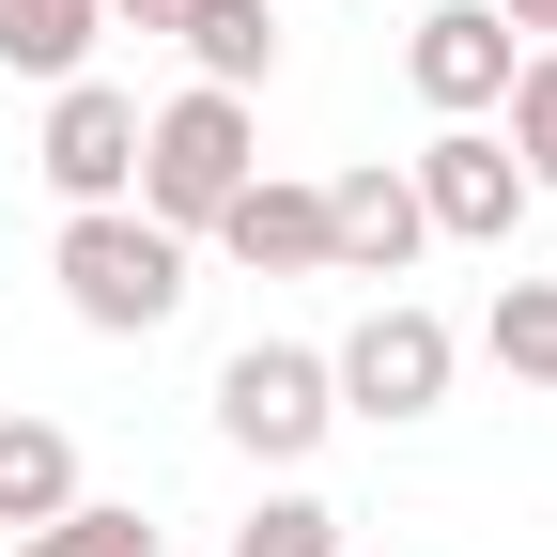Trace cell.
<instances>
[{
  "instance_id": "obj_1",
  "label": "cell",
  "mask_w": 557,
  "mask_h": 557,
  "mask_svg": "<svg viewBox=\"0 0 557 557\" xmlns=\"http://www.w3.org/2000/svg\"><path fill=\"white\" fill-rule=\"evenodd\" d=\"M47 278H62V310H78L94 341H156L186 310V233H156L139 201H78L62 248H47Z\"/></svg>"
},
{
  "instance_id": "obj_2",
  "label": "cell",
  "mask_w": 557,
  "mask_h": 557,
  "mask_svg": "<svg viewBox=\"0 0 557 557\" xmlns=\"http://www.w3.org/2000/svg\"><path fill=\"white\" fill-rule=\"evenodd\" d=\"M263 171V124H248V94H171V109H139V218H156V233H218V201Z\"/></svg>"
},
{
  "instance_id": "obj_3",
  "label": "cell",
  "mask_w": 557,
  "mask_h": 557,
  "mask_svg": "<svg viewBox=\"0 0 557 557\" xmlns=\"http://www.w3.org/2000/svg\"><path fill=\"white\" fill-rule=\"evenodd\" d=\"M449 372H465V341L418 310V295H372L357 325L325 341V387H341V418H434V403H449Z\"/></svg>"
},
{
  "instance_id": "obj_4",
  "label": "cell",
  "mask_w": 557,
  "mask_h": 557,
  "mask_svg": "<svg viewBox=\"0 0 557 557\" xmlns=\"http://www.w3.org/2000/svg\"><path fill=\"white\" fill-rule=\"evenodd\" d=\"M218 434L248 465H310L341 434V387H325V341H248V357L218 372Z\"/></svg>"
},
{
  "instance_id": "obj_5",
  "label": "cell",
  "mask_w": 557,
  "mask_h": 557,
  "mask_svg": "<svg viewBox=\"0 0 557 557\" xmlns=\"http://www.w3.org/2000/svg\"><path fill=\"white\" fill-rule=\"evenodd\" d=\"M511 16H496V0H418V32H403V78H418V109H434V124H480V109H496L511 94Z\"/></svg>"
},
{
  "instance_id": "obj_6",
  "label": "cell",
  "mask_w": 557,
  "mask_h": 557,
  "mask_svg": "<svg viewBox=\"0 0 557 557\" xmlns=\"http://www.w3.org/2000/svg\"><path fill=\"white\" fill-rule=\"evenodd\" d=\"M32 171L62 186V218H78V201H139V94L62 78V94H47V139H32Z\"/></svg>"
},
{
  "instance_id": "obj_7",
  "label": "cell",
  "mask_w": 557,
  "mask_h": 557,
  "mask_svg": "<svg viewBox=\"0 0 557 557\" xmlns=\"http://www.w3.org/2000/svg\"><path fill=\"white\" fill-rule=\"evenodd\" d=\"M403 186H418V218L449 248H511V218H527L511 139H480V124H434V156H403Z\"/></svg>"
},
{
  "instance_id": "obj_8",
  "label": "cell",
  "mask_w": 557,
  "mask_h": 557,
  "mask_svg": "<svg viewBox=\"0 0 557 557\" xmlns=\"http://www.w3.org/2000/svg\"><path fill=\"white\" fill-rule=\"evenodd\" d=\"M418 248H434V218H418L403 156H357V171L325 186V278H403Z\"/></svg>"
},
{
  "instance_id": "obj_9",
  "label": "cell",
  "mask_w": 557,
  "mask_h": 557,
  "mask_svg": "<svg viewBox=\"0 0 557 557\" xmlns=\"http://www.w3.org/2000/svg\"><path fill=\"white\" fill-rule=\"evenodd\" d=\"M218 248H233L248 278H310V263H325V186H278V171H248V186L218 201Z\"/></svg>"
},
{
  "instance_id": "obj_10",
  "label": "cell",
  "mask_w": 557,
  "mask_h": 557,
  "mask_svg": "<svg viewBox=\"0 0 557 557\" xmlns=\"http://www.w3.org/2000/svg\"><path fill=\"white\" fill-rule=\"evenodd\" d=\"M171 47L201 62V94H263L278 78V0H186Z\"/></svg>"
},
{
  "instance_id": "obj_11",
  "label": "cell",
  "mask_w": 557,
  "mask_h": 557,
  "mask_svg": "<svg viewBox=\"0 0 557 557\" xmlns=\"http://www.w3.org/2000/svg\"><path fill=\"white\" fill-rule=\"evenodd\" d=\"M78 511V434L62 418H0V527H47Z\"/></svg>"
},
{
  "instance_id": "obj_12",
  "label": "cell",
  "mask_w": 557,
  "mask_h": 557,
  "mask_svg": "<svg viewBox=\"0 0 557 557\" xmlns=\"http://www.w3.org/2000/svg\"><path fill=\"white\" fill-rule=\"evenodd\" d=\"M94 32H109V0H0V62L16 78H94Z\"/></svg>"
},
{
  "instance_id": "obj_13",
  "label": "cell",
  "mask_w": 557,
  "mask_h": 557,
  "mask_svg": "<svg viewBox=\"0 0 557 557\" xmlns=\"http://www.w3.org/2000/svg\"><path fill=\"white\" fill-rule=\"evenodd\" d=\"M496 109H511V171H527V201H557V47L511 62V94H496Z\"/></svg>"
},
{
  "instance_id": "obj_14",
  "label": "cell",
  "mask_w": 557,
  "mask_h": 557,
  "mask_svg": "<svg viewBox=\"0 0 557 557\" xmlns=\"http://www.w3.org/2000/svg\"><path fill=\"white\" fill-rule=\"evenodd\" d=\"M480 341H496V372L557 387V278H511V295H496V325H480Z\"/></svg>"
},
{
  "instance_id": "obj_15",
  "label": "cell",
  "mask_w": 557,
  "mask_h": 557,
  "mask_svg": "<svg viewBox=\"0 0 557 557\" xmlns=\"http://www.w3.org/2000/svg\"><path fill=\"white\" fill-rule=\"evenodd\" d=\"M16 557H156V527H139V511H109V496H78V511H47Z\"/></svg>"
},
{
  "instance_id": "obj_16",
  "label": "cell",
  "mask_w": 557,
  "mask_h": 557,
  "mask_svg": "<svg viewBox=\"0 0 557 557\" xmlns=\"http://www.w3.org/2000/svg\"><path fill=\"white\" fill-rule=\"evenodd\" d=\"M218 557H341V511H325V496H263Z\"/></svg>"
},
{
  "instance_id": "obj_17",
  "label": "cell",
  "mask_w": 557,
  "mask_h": 557,
  "mask_svg": "<svg viewBox=\"0 0 557 557\" xmlns=\"http://www.w3.org/2000/svg\"><path fill=\"white\" fill-rule=\"evenodd\" d=\"M109 16H124V32H171V16H186V0H109Z\"/></svg>"
},
{
  "instance_id": "obj_18",
  "label": "cell",
  "mask_w": 557,
  "mask_h": 557,
  "mask_svg": "<svg viewBox=\"0 0 557 557\" xmlns=\"http://www.w3.org/2000/svg\"><path fill=\"white\" fill-rule=\"evenodd\" d=\"M496 16H511V32H557V0H496Z\"/></svg>"
},
{
  "instance_id": "obj_19",
  "label": "cell",
  "mask_w": 557,
  "mask_h": 557,
  "mask_svg": "<svg viewBox=\"0 0 557 557\" xmlns=\"http://www.w3.org/2000/svg\"><path fill=\"white\" fill-rule=\"evenodd\" d=\"M278 16H295V0H278Z\"/></svg>"
}]
</instances>
